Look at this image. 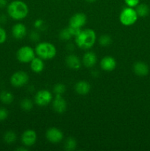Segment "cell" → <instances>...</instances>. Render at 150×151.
Listing matches in <instances>:
<instances>
[{
  "instance_id": "1",
  "label": "cell",
  "mask_w": 150,
  "mask_h": 151,
  "mask_svg": "<svg viewBox=\"0 0 150 151\" xmlns=\"http://www.w3.org/2000/svg\"><path fill=\"white\" fill-rule=\"evenodd\" d=\"M76 45L82 50H89L96 43V35L92 29H81L77 35L74 37Z\"/></svg>"
},
{
  "instance_id": "2",
  "label": "cell",
  "mask_w": 150,
  "mask_h": 151,
  "mask_svg": "<svg viewBox=\"0 0 150 151\" xmlns=\"http://www.w3.org/2000/svg\"><path fill=\"white\" fill-rule=\"evenodd\" d=\"M7 14L14 20H22L27 16L29 7L27 4L21 0H14L7 4Z\"/></svg>"
},
{
  "instance_id": "3",
  "label": "cell",
  "mask_w": 150,
  "mask_h": 151,
  "mask_svg": "<svg viewBox=\"0 0 150 151\" xmlns=\"http://www.w3.org/2000/svg\"><path fill=\"white\" fill-rule=\"evenodd\" d=\"M35 52L37 55L43 60H51L57 55L55 46L49 42H41L35 47Z\"/></svg>"
},
{
  "instance_id": "4",
  "label": "cell",
  "mask_w": 150,
  "mask_h": 151,
  "mask_svg": "<svg viewBox=\"0 0 150 151\" xmlns=\"http://www.w3.org/2000/svg\"><path fill=\"white\" fill-rule=\"evenodd\" d=\"M138 16L133 7H126L121 10L119 16L120 22L124 26H131L138 20Z\"/></svg>"
},
{
  "instance_id": "5",
  "label": "cell",
  "mask_w": 150,
  "mask_h": 151,
  "mask_svg": "<svg viewBox=\"0 0 150 151\" xmlns=\"http://www.w3.org/2000/svg\"><path fill=\"white\" fill-rule=\"evenodd\" d=\"M35 57V52L32 47L24 46L20 47L16 52V58L22 63H30Z\"/></svg>"
},
{
  "instance_id": "6",
  "label": "cell",
  "mask_w": 150,
  "mask_h": 151,
  "mask_svg": "<svg viewBox=\"0 0 150 151\" xmlns=\"http://www.w3.org/2000/svg\"><path fill=\"white\" fill-rule=\"evenodd\" d=\"M29 81V75L26 72L18 71L14 72L10 77V83L13 86L20 88L26 85Z\"/></svg>"
},
{
  "instance_id": "7",
  "label": "cell",
  "mask_w": 150,
  "mask_h": 151,
  "mask_svg": "<svg viewBox=\"0 0 150 151\" xmlns=\"http://www.w3.org/2000/svg\"><path fill=\"white\" fill-rule=\"evenodd\" d=\"M52 94L49 90L42 89L38 91L35 96V103L38 106H46L52 101Z\"/></svg>"
},
{
  "instance_id": "8",
  "label": "cell",
  "mask_w": 150,
  "mask_h": 151,
  "mask_svg": "<svg viewBox=\"0 0 150 151\" xmlns=\"http://www.w3.org/2000/svg\"><path fill=\"white\" fill-rule=\"evenodd\" d=\"M46 137L49 142L56 144L63 141V133L55 127L49 128L46 132Z\"/></svg>"
},
{
  "instance_id": "9",
  "label": "cell",
  "mask_w": 150,
  "mask_h": 151,
  "mask_svg": "<svg viewBox=\"0 0 150 151\" xmlns=\"http://www.w3.org/2000/svg\"><path fill=\"white\" fill-rule=\"evenodd\" d=\"M37 141V134L34 130H26L21 135V142L25 147H32Z\"/></svg>"
},
{
  "instance_id": "10",
  "label": "cell",
  "mask_w": 150,
  "mask_h": 151,
  "mask_svg": "<svg viewBox=\"0 0 150 151\" xmlns=\"http://www.w3.org/2000/svg\"><path fill=\"white\" fill-rule=\"evenodd\" d=\"M87 22V16L83 13H76L71 17L69 26L76 28L82 27Z\"/></svg>"
},
{
  "instance_id": "11",
  "label": "cell",
  "mask_w": 150,
  "mask_h": 151,
  "mask_svg": "<svg viewBox=\"0 0 150 151\" xmlns=\"http://www.w3.org/2000/svg\"><path fill=\"white\" fill-rule=\"evenodd\" d=\"M52 109L56 113L63 114L67 109V103L62 95H55L52 100Z\"/></svg>"
},
{
  "instance_id": "12",
  "label": "cell",
  "mask_w": 150,
  "mask_h": 151,
  "mask_svg": "<svg viewBox=\"0 0 150 151\" xmlns=\"http://www.w3.org/2000/svg\"><path fill=\"white\" fill-rule=\"evenodd\" d=\"M117 66L116 59L112 56H105L100 61V66L106 72H112Z\"/></svg>"
},
{
  "instance_id": "13",
  "label": "cell",
  "mask_w": 150,
  "mask_h": 151,
  "mask_svg": "<svg viewBox=\"0 0 150 151\" xmlns=\"http://www.w3.org/2000/svg\"><path fill=\"white\" fill-rule=\"evenodd\" d=\"M27 33L26 26L22 23H17L12 27V35L13 38L17 40H21L24 38Z\"/></svg>"
},
{
  "instance_id": "14",
  "label": "cell",
  "mask_w": 150,
  "mask_h": 151,
  "mask_svg": "<svg viewBox=\"0 0 150 151\" xmlns=\"http://www.w3.org/2000/svg\"><path fill=\"white\" fill-rule=\"evenodd\" d=\"M66 63L68 67L73 70H79L82 66L79 58L74 54H71L66 56Z\"/></svg>"
},
{
  "instance_id": "15",
  "label": "cell",
  "mask_w": 150,
  "mask_h": 151,
  "mask_svg": "<svg viewBox=\"0 0 150 151\" xmlns=\"http://www.w3.org/2000/svg\"><path fill=\"white\" fill-rule=\"evenodd\" d=\"M97 56L91 51L86 52L82 57V63L87 68H92L96 64Z\"/></svg>"
},
{
  "instance_id": "16",
  "label": "cell",
  "mask_w": 150,
  "mask_h": 151,
  "mask_svg": "<svg viewBox=\"0 0 150 151\" xmlns=\"http://www.w3.org/2000/svg\"><path fill=\"white\" fill-rule=\"evenodd\" d=\"M133 71L135 74L140 77H145L149 72L148 65L143 61L135 62L133 65Z\"/></svg>"
},
{
  "instance_id": "17",
  "label": "cell",
  "mask_w": 150,
  "mask_h": 151,
  "mask_svg": "<svg viewBox=\"0 0 150 151\" xmlns=\"http://www.w3.org/2000/svg\"><path fill=\"white\" fill-rule=\"evenodd\" d=\"M91 84L85 81H79L75 84L74 89L79 95H86L91 91Z\"/></svg>"
},
{
  "instance_id": "18",
  "label": "cell",
  "mask_w": 150,
  "mask_h": 151,
  "mask_svg": "<svg viewBox=\"0 0 150 151\" xmlns=\"http://www.w3.org/2000/svg\"><path fill=\"white\" fill-rule=\"evenodd\" d=\"M30 68L35 73H41L44 69V63L43 59L39 57H35L30 62Z\"/></svg>"
},
{
  "instance_id": "19",
  "label": "cell",
  "mask_w": 150,
  "mask_h": 151,
  "mask_svg": "<svg viewBox=\"0 0 150 151\" xmlns=\"http://www.w3.org/2000/svg\"><path fill=\"white\" fill-rule=\"evenodd\" d=\"M135 10L139 17H146L149 13V7L146 4H138Z\"/></svg>"
},
{
  "instance_id": "20",
  "label": "cell",
  "mask_w": 150,
  "mask_h": 151,
  "mask_svg": "<svg viewBox=\"0 0 150 151\" xmlns=\"http://www.w3.org/2000/svg\"><path fill=\"white\" fill-rule=\"evenodd\" d=\"M13 100H14V97L10 91H3L0 93V101L1 103L9 105L13 103Z\"/></svg>"
},
{
  "instance_id": "21",
  "label": "cell",
  "mask_w": 150,
  "mask_h": 151,
  "mask_svg": "<svg viewBox=\"0 0 150 151\" xmlns=\"http://www.w3.org/2000/svg\"><path fill=\"white\" fill-rule=\"evenodd\" d=\"M3 139L7 144H13L17 139V136L14 131H7L4 133Z\"/></svg>"
},
{
  "instance_id": "22",
  "label": "cell",
  "mask_w": 150,
  "mask_h": 151,
  "mask_svg": "<svg viewBox=\"0 0 150 151\" xmlns=\"http://www.w3.org/2000/svg\"><path fill=\"white\" fill-rule=\"evenodd\" d=\"M34 106V103L29 98H24L21 101L20 106L22 110L24 111H30L32 109Z\"/></svg>"
},
{
  "instance_id": "23",
  "label": "cell",
  "mask_w": 150,
  "mask_h": 151,
  "mask_svg": "<svg viewBox=\"0 0 150 151\" xmlns=\"http://www.w3.org/2000/svg\"><path fill=\"white\" fill-rule=\"evenodd\" d=\"M76 147V141L74 137H69L65 141L64 149L68 151H72L75 150Z\"/></svg>"
},
{
  "instance_id": "24",
  "label": "cell",
  "mask_w": 150,
  "mask_h": 151,
  "mask_svg": "<svg viewBox=\"0 0 150 151\" xmlns=\"http://www.w3.org/2000/svg\"><path fill=\"white\" fill-rule=\"evenodd\" d=\"M59 37L62 41H69L74 36L69 27H68L64 28L60 31V33H59Z\"/></svg>"
},
{
  "instance_id": "25",
  "label": "cell",
  "mask_w": 150,
  "mask_h": 151,
  "mask_svg": "<svg viewBox=\"0 0 150 151\" xmlns=\"http://www.w3.org/2000/svg\"><path fill=\"white\" fill-rule=\"evenodd\" d=\"M99 42L101 47H108L112 44V38L110 35H102L100 36Z\"/></svg>"
},
{
  "instance_id": "26",
  "label": "cell",
  "mask_w": 150,
  "mask_h": 151,
  "mask_svg": "<svg viewBox=\"0 0 150 151\" xmlns=\"http://www.w3.org/2000/svg\"><path fill=\"white\" fill-rule=\"evenodd\" d=\"M66 86L63 83H57L54 86L53 91L55 94V95H63L66 92Z\"/></svg>"
},
{
  "instance_id": "27",
  "label": "cell",
  "mask_w": 150,
  "mask_h": 151,
  "mask_svg": "<svg viewBox=\"0 0 150 151\" xmlns=\"http://www.w3.org/2000/svg\"><path fill=\"white\" fill-rule=\"evenodd\" d=\"M7 40V32L5 29L0 27V44L4 43Z\"/></svg>"
},
{
  "instance_id": "28",
  "label": "cell",
  "mask_w": 150,
  "mask_h": 151,
  "mask_svg": "<svg viewBox=\"0 0 150 151\" xmlns=\"http://www.w3.org/2000/svg\"><path fill=\"white\" fill-rule=\"evenodd\" d=\"M8 111L4 108H0V121H3L6 119L8 116Z\"/></svg>"
},
{
  "instance_id": "29",
  "label": "cell",
  "mask_w": 150,
  "mask_h": 151,
  "mask_svg": "<svg viewBox=\"0 0 150 151\" xmlns=\"http://www.w3.org/2000/svg\"><path fill=\"white\" fill-rule=\"evenodd\" d=\"M124 2L127 7H135L139 4L140 0H124Z\"/></svg>"
},
{
  "instance_id": "30",
  "label": "cell",
  "mask_w": 150,
  "mask_h": 151,
  "mask_svg": "<svg viewBox=\"0 0 150 151\" xmlns=\"http://www.w3.org/2000/svg\"><path fill=\"white\" fill-rule=\"evenodd\" d=\"M34 26L35 28H38V29H41L44 27V21L42 19H37L34 23Z\"/></svg>"
},
{
  "instance_id": "31",
  "label": "cell",
  "mask_w": 150,
  "mask_h": 151,
  "mask_svg": "<svg viewBox=\"0 0 150 151\" xmlns=\"http://www.w3.org/2000/svg\"><path fill=\"white\" fill-rule=\"evenodd\" d=\"M30 38L32 39V41H38L39 38V35L37 32H32L30 34Z\"/></svg>"
},
{
  "instance_id": "32",
  "label": "cell",
  "mask_w": 150,
  "mask_h": 151,
  "mask_svg": "<svg viewBox=\"0 0 150 151\" xmlns=\"http://www.w3.org/2000/svg\"><path fill=\"white\" fill-rule=\"evenodd\" d=\"M7 5V0H0V8L6 7Z\"/></svg>"
},
{
  "instance_id": "33",
  "label": "cell",
  "mask_w": 150,
  "mask_h": 151,
  "mask_svg": "<svg viewBox=\"0 0 150 151\" xmlns=\"http://www.w3.org/2000/svg\"><path fill=\"white\" fill-rule=\"evenodd\" d=\"M6 21V16L5 15H0V22L1 23H4Z\"/></svg>"
},
{
  "instance_id": "34",
  "label": "cell",
  "mask_w": 150,
  "mask_h": 151,
  "mask_svg": "<svg viewBox=\"0 0 150 151\" xmlns=\"http://www.w3.org/2000/svg\"><path fill=\"white\" fill-rule=\"evenodd\" d=\"M28 149L27 148H25V147H19V148L16 149V150H19V151H22V150H27Z\"/></svg>"
},
{
  "instance_id": "35",
  "label": "cell",
  "mask_w": 150,
  "mask_h": 151,
  "mask_svg": "<svg viewBox=\"0 0 150 151\" xmlns=\"http://www.w3.org/2000/svg\"><path fill=\"white\" fill-rule=\"evenodd\" d=\"M86 1H88V2H90V3H92V2H95L96 0H85Z\"/></svg>"
}]
</instances>
